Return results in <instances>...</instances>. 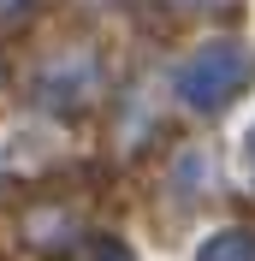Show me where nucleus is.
Returning <instances> with one entry per match:
<instances>
[{
  "mask_svg": "<svg viewBox=\"0 0 255 261\" xmlns=\"http://www.w3.org/2000/svg\"><path fill=\"white\" fill-rule=\"evenodd\" d=\"M249 77H255V54L238 48V42H214V48H202L196 60H184V71H178V95L190 101V107L220 113V107H232V101L243 95Z\"/></svg>",
  "mask_w": 255,
  "mask_h": 261,
  "instance_id": "1",
  "label": "nucleus"
},
{
  "mask_svg": "<svg viewBox=\"0 0 255 261\" xmlns=\"http://www.w3.org/2000/svg\"><path fill=\"white\" fill-rule=\"evenodd\" d=\"M196 261H255V231H220Z\"/></svg>",
  "mask_w": 255,
  "mask_h": 261,
  "instance_id": "2",
  "label": "nucleus"
},
{
  "mask_svg": "<svg viewBox=\"0 0 255 261\" xmlns=\"http://www.w3.org/2000/svg\"><path fill=\"white\" fill-rule=\"evenodd\" d=\"M178 6H196V0H178Z\"/></svg>",
  "mask_w": 255,
  "mask_h": 261,
  "instance_id": "3",
  "label": "nucleus"
},
{
  "mask_svg": "<svg viewBox=\"0 0 255 261\" xmlns=\"http://www.w3.org/2000/svg\"><path fill=\"white\" fill-rule=\"evenodd\" d=\"M0 6H6V0H0Z\"/></svg>",
  "mask_w": 255,
  "mask_h": 261,
  "instance_id": "4",
  "label": "nucleus"
}]
</instances>
